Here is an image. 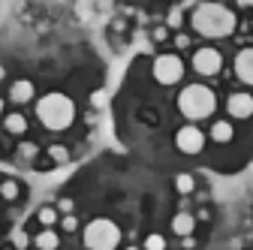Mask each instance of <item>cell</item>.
<instances>
[{
    "instance_id": "83f0119b",
    "label": "cell",
    "mask_w": 253,
    "mask_h": 250,
    "mask_svg": "<svg viewBox=\"0 0 253 250\" xmlns=\"http://www.w3.org/2000/svg\"><path fill=\"white\" fill-rule=\"evenodd\" d=\"M3 109H6V103H3V97H0V115H3Z\"/></svg>"
},
{
    "instance_id": "ac0fdd59",
    "label": "cell",
    "mask_w": 253,
    "mask_h": 250,
    "mask_svg": "<svg viewBox=\"0 0 253 250\" xmlns=\"http://www.w3.org/2000/svg\"><path fill=\"white\" fill-rule=\"evenodd\" d=\"M0 196H3L6 202H15L18 199V184L15 181H3L0 184Z\"/></svg>"
},
{
    "instance_id": "7a4b0ae2",
    "label": "cell",
    "mask_w": 253,
    "mask_h": 250,
    "mask_svg": "<svg viewBox=\"0 0 253 250\" xmlns=\"http://www.w3.org/2000/svg\"><path fill=\"white\" fill-rule=\"evenodd\" d=\"M37 118L45 130H67L73 127V121H76V103L67 97V93H60V90H51L45 93V97L37 103Z\"/></svg>"
},
{
    "instance_id": "4fadbf2b",
    "label": "cell",
    "mask_w": 253,
    "mask_h": 250,
    "mask_svg": "<svg viewBox=\"0 0 253 250\" xmlns=\"http://www.w3.org/2000/svg\"><path fill=\"white\" fill-rule=\"evenodd\" d=\"M3 127H6V133H12V136H24V133H27V118H24L21 112H9V115L3 118Z\"/></svg>"
},
{
    "instance_id": "f546056e",
    "label": "cell",
    "mask_w": 253,
    "mask_h": 250,
    "mask_svg": "<svg viewBox=\"0 0 253 250\" xmlns=\"http://www.w3.org/2000/svg\"><path fill=\"white\" fill-rule=\"evenodd\" d=\"M126 250H142V247H126Z\"/></svg>"
},
{
    "instance_id": "f1b7e54d",
    "label": "cell",
    "mask_w": 253,
    "mask_h": 250,
    "mask_svg": "<svg viewBox=\"0 0 253 250\" xmlns=\"http://www.w3.org/2000/svg\"><path fill=\"white\" fill-rule=\"evenodd\" d=\"M3 79H6V70H3V67H0V82H3Z\"/></svg>"
},
{
    "instance_id": "4316f807",
    "label": "cell",
    "mask_w": 253,
    "mask_h": 250,
    "mask_svg": "<svg viewBox=\"0 0 253 250\" xmlns=\"http://www.w3.org/2000/svg\"><path fill=\"white\" fill-rule=\"evenodd\" d=\"M181 244H184L187 250H193V247H196V238H193V235H190V238H181Z\"/></svg>"
},
{
    "instance_id": "484cf974",
    "label": "cell",
    "mask_w": 253,
    "mask_h": 250,
    "mask_svg": "<svg viewBox=\"0 0 253 250\" xmlns=\"http://www.w3.org/2000/svg\"><path fill=\"white\" fill-rule=\"evenodd\" d=\"M166 37H169V30H166V27H157V30H154V40H157V42H163Z\"/></svg>"
},
{
    "instance_id": "e0dca14e",
    "label": "cell",
    "mask_w": 253,
    "mask_h": 250,
    "mask_svg": "<svg viewBox=\"0 0 253 250\" xmlns=\"http://www.w3.org/2000/svg\"><path fill=\"white\" fill-rule=\"evenodd\" d=\"M142 250H166V238H163L160 232H151V235L145 238Z\"/></svg>"
},
{
    "instance_id": "44dd1931",
    "label": "cell",
    "mask_w": 253,
    "mask_h": 250,
    "mask_svg": "<svg viewBox=\"0 0 253 250\" xmlns=\"http://www.w3.org/2000/svg\"><path fill=\"white\" fill-rule=\"evenodd\" d=\"M30 241H34V238H30L24 229H15V232H12V244H15V250H24Z\"/></svg>"
},
{
    "instance_id": "d6986e66",
    "label": "cell",
    "mask_w": 253,
    "mask_h": 250,
    "mask_svg": "<svg viewBox=\"0 0 253 250\" xmlns=\"http://www.w3.org/2000/svg\"><path fill=\"white\" fill-rule=\"evenodd\" d=\"M48 157H51L54 163H67V160H70V148H63V145H51V148H48Z\"/></svg>"
},
{
    "instance_id": "7402d4cb",
    "label": "cell",
    "mask_w": 253,
    "mask_h": 250,
    "mask_svg": "<svg viewBox=\"0 0 253 250\" xmlns=\"http://www.w3.org/2000/svg\"><path fill=\"white\" fill-rule=\"evenodd\" d=\"M54 208H57V214H63V217H67V214H73V208H76V205H73V199H67V196H63V199H57V205H54Z\"/></svg>"
},
{
    "instance_id": "603a6c76",
    "label": "cell",
    "mask_w": 253,
    "mask_h": 250,
    "mask_svg": "<svg viewBox=\"0 0 253 250\" xmlns=\"http://www.w3.org/2000/svg\"><path fill=\"white\" fill-rule=\"evenodd\" d=\"M60 226H63V232H76L79 229V220L73 214H67V217H60Z\"/></svg>"
},
{
    "instance_id": "9c48e42d",
    "label": "cell",
    "mask_w": 253,
    "mask_h": 250,
    "mask_svg": "<svg viewBox=\"0 0 253 250\" xmlns=\"http://www.w3.org/2000/svg\"><path fill=\"white\" fill-rule=\"evenodd\" d=\"M235 76L244 84H253V48H241L235 54Z\"/></svg>"
},
{
    "instance_id": "9a60e30c",
    "label": "cell",
    "mask_w": 253,
    "mask_h": 250,
    "mask_svg": "<svg viewBox=\"0 0 253 250\" xmlns=\"http://www.w3.org/2000/svg\"><path fill=\"white\" fill-rule=\"evenodd\" d=\"M37 220L42 223V229H51V226L60 220V214H57V208H51V205H42V208L37 211Z\"/></svg>"
},
{
    "instance_id": "30bf717a",
    "label": "cell",
    "mask_w": 253,
    "mask_h": 250,
    "mask_svg": "<svg viewBox=\"0 0 253 250\" xmlns=\"http://www.w3.org/2000/svg\"><path fill=\"white\" fill-rule=\"evenodd\" d=\"M193 229H196V217L190 214V211H178L172 217V232L178 238H190V235H193Z\"/></svg>"
},
{
    "instance_id": "d4e9b609",
    "label": "cell",
    "mask_w": 253,
    "mask_h": 250,
    "mask_svg": "<svg viewBox=\"0 0 253 250\" xmlns=\"http://www.w3.org/2000/svg\"><path fill=\"white\" fill-rule=\"evenodd\" d=\"M175 45H178V48H187V45H190V37H187V34H178V37H175Z\"/></svg>"
},
{
    "instance_id": "ba28073f",
    "label": "cell",
    "mask_w": 253,
    "mask_h": 250,
    "mask_svg": "<svg viewBox=\"0 0 253 250\" xmlns=\"http://www.w3.org/2000/svg\"><path fill=\"white\" fill-rule=\"evenodd\" d=\"M226 112H229V118H235V121L250 118V115H253V93H247V90H235V93H229Z\"/></svg>"
},
{
    "instance_id": "5b68a950",
    "label": "cell",
    "mask_w": 253,
    "mask_h": 250,
    "mask_svg": "<svg viewBox=\"0 0 253 250\" xmlns=\"http://www.w3.org/2000/svg\"><path fill=\"white\" fill-rule=\"evenodd\" d=\"M151 73L160 84H178L184 79V60L178 54H157Z\"/></svg>"
},
{
    "instance_id": "ffe728a7",
    "label": "cell",
    "mask_w": 253,
    "mask_h": 250,
    "mask_svg": "<svg viewBox=\"0 0 253 250\" xmlns=\"http://www.w3.org/2000/svg\"><path fill=\"white\" fill-rule=\"evenodd\" d=\"M37 154H40V148H37L34 142H21V145H18V157H21V160H34Z\"/></svg>"
},
{
    "instance_id": "3957f363",
    "label": "cell",
    "mask_w": 253,
    "mask_h": 250,
    "mask_svg": "<svg viewBox=\"0 0 253 250\" xmlns=\"http://www.w3.org/2000/svg\"><path fill=\"white\" fill-rule=\"evenodd\" d=\"M217 109V97L208 84H187L178 93V112L187 121H205Z\"/></svg>"
},
{
    "instance_id": "277c9868",
    "label": "cell",
    "mask_w": 253,
    "mask_h": 250,
    "mask_svg": "<svg viewBox=\"0 0 253 250\" xmlns=\"http://www.w3.org/2000/svg\"><path fill=\"white\" fill-rule=\"evenodd\" d=\"M82 241H84L87 250H115L121 244V229L109 217H97V220H90L84 226Z\"/></svg>"
},
{
    "instance_id": "2e32d148",
    "label": "cell",
    "mask_w": 253,
    "mask_h": 250,
    "mask_svg": "<svg viewBox=\"0 0 253 250\" xmlns=\"http://www.w3.org/2000/svg\"><path fill=\"white\" fill-rule=\"evenodd\" d=\"M175 190L181 193V196H190L196 190V181H193V175H187V172H181L178 178H175Z\"/></svg>"
},
{
    "instance_id": "7c38bea8",
    "label": "cell",
    "mask_w": 253,
    "mask_h": 250,
    "mask_svg": "<svg viewBox=\"0 0 253 250\" xmlns=\"http://www.w3.org/2000/svg\"><path fill=\"white\" fill-rule=\"evenodd\" d=\"M214 142H220V145H226V142H232V136H235V127H232V121H214L211 124V133H208Z\"/></svg>"
},
{
    "instance_id": "cb8c5ba5",
    "label": "cell",
    "mask_w": 253,
    "mask_h": 250,
    "mask_svg": "<svg viewBox=\"0 0 253 250\" xmlns=\"http://www.w3.org/2000/svg\"><path fill=\"white\" fill-rule=\"evenodd\" d=\"M181 21H184V9L178 6V9L169 12V27H181Z\"/></svg>"
},
{
    "instance_id": "5bb4252c",
    "label": "cell",
    "mask_w": 253,
    "mask_h": 250,
    "mask_svg": "<svg viewBox=\"0 0 253 250\" xmlns=\"http://www.w3.org/2000/svg\"><path fill=\"white\" fill-rule=\"evenodd\" d=\"M34 247L37 250H57L60 247V238H57L54 229H42V232L34 235Z\"/></svg>"
},
{
    "instance_id": "6da1fadb",
    "label": "cell",
    "mask_w": 253,
    "mask_h": 250,
    "mask_svg": "<svg viewBox=\"0 0 253 250\" xmlns=\"http://www.w3.org/2000/svg\"><path fill=\"white\" fill-rule=\"evenodd\" d=\"M190 24H193V30L205 40H223V37H232L238 18L223 3H199V6H193Z\"/></svg>"
},
{
    "instance_id": "8992f818",
    "label": "cell",
    "mask_w": 253,
    "mask_h": 250,
    "mask_svg": "<svg viewBox=\"0 0 253 250\" xmlns=\"http://www.w3.org/2000/svg\"><path fill=\"white\" fill-rule=\"evenodd\" d=\"M193 70L199 73V76H217L220 70H223V54H220L217 48H211V45H205V48H199L196 54H193Z\"/></svg>"
},
{
    "instance_id": "52a82bcc",
    "label": "cell",
    "mask_w": 253,
    "mask_h": 250,
    "mask_svg": "<svg viewBox=\"0 0 253 250\" xmlns=\"http://www.w3.org/2000/svg\"><path fill=\"white\" fill-rule=\"evenodd\" d=\"M175 145L181 154H199L205 148V133L199 127H193V124H187V127H181L175 133Z\"/></svg>"
},
{
    "instance_id": "8fae6325",
    "label": "cell",
    "mask_w": 253,
    "mask_h": 250,
    "mask_svg": "<svg viewBox=\"0 0 253 250\" xmlns=\"http://www.w3.org/2000/svg\"><path fill=\"white\" fill-rule=\"evenodd\" d=\"M9 100H12L15 106L30 103V100H34V82H27V79L12 82V84H9Z\"/></svg>"
}]
</instances>
